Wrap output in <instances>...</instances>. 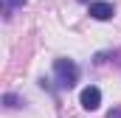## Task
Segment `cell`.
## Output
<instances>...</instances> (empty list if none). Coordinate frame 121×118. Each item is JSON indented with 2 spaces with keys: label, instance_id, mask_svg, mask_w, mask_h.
Returning a JSON list of instances; mask_svg holds the SVG:
<instances>
[{
  "label": "cell",
  "instance_id": "obj_5",
  "mask_svg": "<svg viewBox=\"0 0 121 118\" xmlns=\"http://www.w3.org/2000/svg\"><path fill=\"white\" fill-rule=\"evenodd\" d=\"M107 118H121V107H113V110L107 113Z\"/></svg>",
  "mask_w": 121,
  "mask_h": 118
},
{
  "label": "cell",
  "instance_id": "obj_4",
  "mask_svg": "<svg viewBox=\"0 0 121 118\" xmlns=\"http://www.w3.org/2000/svg\"><path fill=\"white\" fill-rule=\"evenodd\" d=\"M3 101H6V104H9V107H17V104H20V98H17V96H11V93H9V96H6V98H3Z\"/></svg>",
  "mask_w": 121,
  "mask_h": 118
},
{
  "label": "cell",
  "instance_id": "obj_2",
  "mask_svg": "<svg viewBox=\"0 0 121 118\" xmlns=\"http://www.w3.org/2000/svg\"><path fill=\"white\" fill-rule=\"evenodd\" d=\"M79 101H82V107H85V110H96V107L101 104V90H99V87H85Z\"/></svg>",
  "mask_w": 121,
  "mask_h": 118
},
{
  "label": "cell",
  "instance_id": "obj_1",
  "mask_svg": "<svg viewBox=\"0 0 121 118\" xmlns=\"http://www.w3.org/2000/svg\"><path fill=\"white\" fill-rule=\"evenodd\" d=\"M54 73H56V82H59L62 87H73L76 79H79V67L70 59H56L54 62Z\"/></svg>",
  "mask_w": 121,
  "mask_h": 118
},
{
  "label": "cell",
  "instance_id": "obj_3",
  "mask_svg": "<svg viewBox=\"0 0 121 118\" xmlns=\"http://www.w3.org/2000/svg\"><path fill=\"white\" fill-rule=\"evenodd\" d=\"M113 14H116L113 3H90V17H96V20H110Z\"/></svg>",
  "mask_w": 121,
  "mask_h": 118
},
{
  "label": "cell",
  "instance_id": "obj_6",
  "mask_svg": "<svg viewBox=\"0 0 121 118\" xmlns=\"http://www.w3.org/2000/svg\"><path fill=\"white\" fill-rule=\"evenodd\" d=\"M9 3H11V6H23L26 0H9Z\"/></svg>",
  "mask_w": 121,
  "mask_h": 118
}]
</instances>
